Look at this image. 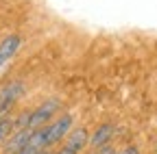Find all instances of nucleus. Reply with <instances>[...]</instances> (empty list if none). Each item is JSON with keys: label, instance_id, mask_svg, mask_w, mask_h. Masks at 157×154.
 <instances>
[{"label": "nucleus", "instance_id": "7ed1b4c3", "mask_svg": "<svg viewBox=\"0 0 157 154\" xmlns=\"http://www.w3.org/2000/svg\"><path fill=\"white\" fill-rule=\"evenodd\" d=\"M70 128H72V115H61L59 120L50 122L46 126V148L55 145L57 141H61L70 132Z\"/></svg>", "mask_w": 157, "mask_h": 154}, {"label": "nucleus", "instance_id": "9d476101", "mask_svg": "<svg viewBox=\"0 0 157 154\" xmlns=\"http://www.w3.org/2000/svg\"><path fill=\"white\" fill-rule=\"evenodd\" d=\"M122 154H140V150H137L135 145H129V148H127V150H124Z\"/></svg>", "mask_w": 157, "mask_h": 154}, {"label": "nucleus", "instance_id": "20e7f679", "mask_svg": "<svg viewBox=\"0 0 157 154\" xmlns=\"http://www.w3.org/2000/svg\"><path fill=\"white\" fill-rule=\"evenodd\" d=\"M31 134H33V130H29V128L13 132L11 137L5 141V154H17V152H22L26 148L29 139H31Z\"/></svg>", "mask_w": 157, "mask_h": 154}, {"label": "nucleus", "instance_id": "f257e3e1", "mask_svg": "<svg viewBox=\"0 0 157 154\" xmlns=\"http://www.w3.org/2000/svg\"><path fill=\"white\" fill-rule=\"evenodd\" d=\"M61 102L59 100H46L42 106H37L31 113V120H29V130H39V128H46L50 124V120L55 117V113L59 111Z\"/></svg>", "mask_w": 157, "mask_h": 154}, {"label": "nucleus", "instance_id": "423d86ee", "mask_svg": "<svg viewBox=\"0 0 157 154\" xmlns=\"http://www.w3.org/2000/svg\"><path fill=\"white\" fill-rule=\"evenodd\" d=\"M90 143V134L85 128H74L70 134H68V139H66V148H70L72 152H81L85 145Z\"/></svg>", "mask_w": 157, "mask_h": 154}, {"label": "nucleus", "instance_id": "39448f33", "mask_svg": "<svg viewBox=\"0 0 157 154\" xmlns=\"http://www.w3.org/2000/svg\"><path fill=\"white\" fill-rule=\"evenodd\" d=\"M20 46H22V37H20V35L5 37L2 44H0V65H5L7 61H11L13 54L20 50Z\"/></svg>", "mask_w": 157, "mask_h": 154}, {"label": "nucleus", "instance_id": "f8f14e48", "mask_svg": "<svg viewBox=\"0 0 157 154\" xmlns=\"http://www.w3.org/2000/svg\"><path fill=\"white\" fill-rule=\"evenodd\" d=\"M17 154H33V152H29V150H26V148H24V150H22V152H17Z\"/></svg>", "mask_w": 157, "mask_h": 154}, {"label": "nucleus", "instance_id": "6e6552de", "mask_svg": "<svg viewBox=\"0 0 157 154\" xmlns=\"http://www.w3.org/2000/svg\"><path fill=\"white\" fill-rule=\"evenodd\" d=\"M11 130H13V120L0 117V145H2V143L11 137Z\"/></svg>", "mask_w": 157, "mask_h": 154}, {"label": "nucleus", "instance_id": "0eeeda50", "mask_svg": "<svg viewBox=\"0 0 157 154\" xmlns=\"http://www.w3.org/2000/svg\"><path fill=\"white\" fill-rule=\"evenodd\" d=\"M111 134H113V126H111V124H101V126H98V130L92 134L90 145H92V148H96V150H101V148L109 145Z\"/></svg>", "mask_w": 157, "mask_h": 154}, {"label": "nucleus", "instance_id": "1a4fd4ad", "mask_svg": "<svg viewBox=\"0 0 157 154\" xmlns=\"http://www.w3.org/2000/svg\"><path fill=\"white\" fill-rule=\"evenodd\" d=\"M98 154H116V150H113L111 145H105V148L98 150Z\"/></svg>", "mask_w": 157, "mask_h": 154}, {"label": "nucleus", "instance_id": "9b49d317", "mask_svg": "<svg viewBox=\"0 0 157 154\" xmlns=\"http://www.w3.org/2000/svg\"><path fill=\"white\" fill-rule=\"evenodd\" d=\"M57 154H76V152H72L70 148H66V145H63V148H61V150H59Z\"/></svg>", "mask_w": 157, "mask_h": 154}, {"label": "nucleus", "instance_id": "ddd939ff", "mask_svg": "<svg viewBox=\"0 0 157 154\" xmlns=\"http://www.w3.org/2000/svg\"><path fill=\"white\" fill-rule=\"evenodd\" d=\"M37 154H52V152H48V150H42V152H37Z\"/></svg>", "mask_w": 157, "mask_h": 154}, {"label": "nucleus", "instance_id": "f03ea898", "mask_svg": "<svg viewBox=\"0 0 157 154\" xmlns=\"http://www.w3.org/2000/svg\"><path fill=\"white\" fill-rule=\"evenodd\" d=\"M24 93V85L20 81L7 83L5 87H0V117H7L9 109L20 100V95Z\"/></svg>", "mask_w": 157, "mask_h": 154}]
</instances>
